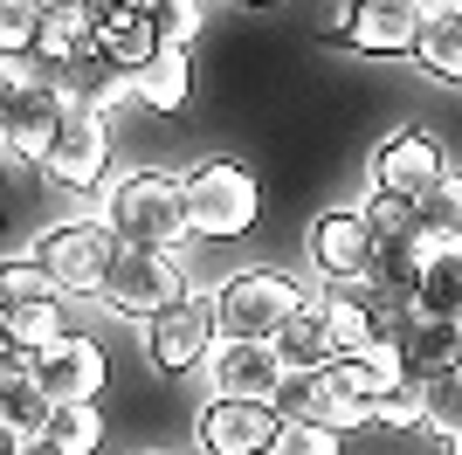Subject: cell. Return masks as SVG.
Listing matches in <instances>:
<instances>
[{
    "instance_id": "10",
    "label": "cell",
    "mask_w": 462,
    "mask_h": 455,
    "mask_svg": "<svg viewBox=\"0 0 462 455\" xmlns=\"http://www.w3.org/2000/svg\"><path fill=\"white\" fill-rule=\"evenodd\" d=\"M214 345H221L214 297H187V303H173L166 318L145 324V352H152L159 373H193V366H208Z\"/></svg>"
},
{
    "instance_id": "18",
    "label": "cell",
    "mask_w": 462,
    "mask_h": 455,
    "mask_svg": "<svg viewBox=\"0 0 462 455\" xmlns=\"http://www.w3.org/2000/svg\"><path fill=\"white\" fill-rule=\"evenodd\" d=\"M448 373H462V324H448V318H421V331L407 339V379H448Z\"/></svg>"
},
{
    "instance_id": "32",
    "label": "cell",
    "mask_w": 462,
    "mask_h": 455,
    "mask_svg": "<svg viewBox=\"0 0 462 455\" xmlns=\"http://www.w3.org/2000/svg\"><path fill=\"white\" fill-rule=\"evenodd\" d=\"M338 428H318V421H283V435H276L270 455H338Z\"/></svg>"
},
{
    "instance_id": "4",
    "label": "cell",
    "mask_w": 462,
    "mask_h": 455,
    "mask_svg": "<svg viewBox=\"0 0 462 455\" xmlns=\"http://www.w3.org/2000/svg\"><path fill=\"white\" fill-rule=\"evenodd\" d=\"M35 255L49 263V276L62 283V297H90V290L104 297L125 242L111 235V221H62V228H49L35 242Z\"/></svg>"
},
{
    "instance_id": "12",
    "label": "cell",
    "mask_w": 462,
    "mask_h": 455,
    "mask_svg": "<svg viewBox=\"0 0 462 455\" xmlns=\"http://www.w3.org/2000/svg\"><path fill=\"white\" fill-rule=\"evenodd\" d=\"M104 159H111V125L97 111H77V104H69L56 145L42 159V180H49V187H69V193H90V187H104Z\"/></svg>"
},
{
    "instance_id": "30",
    "label": "cell",
    "mask_w": 462,
    "mask_h": 455,
    "mask_svg": "<svg viewBox=\"0 0 462 455\" xmlns=\"http://www.w3.org/2000/svg\"><path fill=\"white\" fill-rule=\"evenodd\" d=\"M42 21H49L42 0H0V56H35Z\"/></svg>"
},
{
    "instance_id": "6",
    "label": "cell",
    "mask_w": 462,
    "mask_h": 455,
    "mask_svg": "<svg viewBox=\"0 0 462 455\" xmlns=\"http://www.w3.org/2000/svg\"><path fill=\"white\" fill-rule=\"evenodd\" d=\"M283 435V414L270 400H214L193 414V449L200 455H270Z\"/></svg>"
},
{
    "instance_id": "19",
    "label": "cell",
    "mask_w": 462,
    "mask_h": 455,
    "mask_svg": "<svg viewBox=\"0 0 462 455\" xmlns=\"http://www.w3.org/2000/svg\"><path fill=\"white\" fill-rule=\"evenodd\" d=\"M428 76H442L462 90V7H428V28H421V49H414Z\"/></svg>"
},
{
    "instance_id": "36",
    "label": "cell",
    "mask_w": 462,
    "mask_h": 455,
    "mask_svg": "<svg viewBox=\"0 0 462 455\" xmlns=\"http://www.w3.org/2000/svg\"><path fill=\"white\" fill-rule=\"evenodd\" d=\"M242 7H270V0H242Z\"/></svg>"
},
{
    "instance_id": "35",
    "label": "cell",
    "mask_w": 462,
    "mask_h": 455,
    "mask_svg": "<svg viewBox=\"0 0 462 455\" xmlns=\"http://www.w3.org/2000/svg\"><path fill=\"white\" fill-rule=\"evenodd\" d=\"M14 455H56V449H49V441H35V449H14Z\"/></svg>"
},
{
    "instance_id": "17",
    "label": "cell",
    "mask_w": 462,
    "mask_h": 455,
    "mask_svg": "<svg viewBox=\"0 0 462 455\" xmlns=\"http://www.w3.org/2000/svg\"><path fill=\"white\" fill-rule=\"evenodd\" d=\"M276 359L290 366V379H318L331 359H338V345H331V324H325V311L310 303V311H297V318L276 331Z\"/></svg>"
},
{
    "instance_id": "37",
    "label": "cell",
    "mask_w": 462,
    "mask_h": 455,
    "mask_svg": "<svg viewBox=\"0 0 462 455\" xmlns=\"http://www.w3.org/2000/svg\"><path fill=\"white\" fill-rule=\"evenodd\" d=\"M448 455H462V441H448Z\"/></svg>"
},
{
    "instance_id": "23",
    "label": "cell",
    "mask_w": 462,
    "mask_h": 455,
    "mask_svg": "<svg viewBox=\"0 0 462 455\" xmlns=\"http://www.w3.org/2000/svg\"><path fill=\"white\" fill-rule=\"evenodd\" d=\"M359 297H366V311H373V345L407 352V339L421 331V303L401 297V290H373V283H359Z\"/></svg>"
},
{
    "instance_id": "28",
    "label": "cell",
    "mask_w": 462,
    "mask_h": 455,
    "mask_svg": "<svg viewBox=\"0 0 462 455\" xmlns=\"http://www.w3.org/2000/svg\"><path fill=\"white\" fill-rule=\"evenodd\" d=\"M366 228H373V242H421V214H414V200H401V193H366Z\"/></svg>"
},
{
    "instance_id": "22",
    "label": "cell",
    "mask_w": 462,
    "mask_h": 455,
    "mask_svg": "<svg viewBox=\"0 0 462 455\" xmlns=\"http://www.w3.org/2000/svg\"><path fill=\"white\" fill-rule=\"evenodd\" d=\"M132 90H138V104H152V111H187V97H193V62H187V49H166L152 70H138Z\"/></svg>"
},
{
    "instance_id": "27",
    "label": "cell",
    "mask_w": 462,
    "mask_h": 455,
    "mask_svg": "<svg viewBox=\"0 0 462 455\" xmlns=\"http://www.w3.org/2000/svg\"><path fill=\"white\" fill-rule=\"evenodd\" d=\"M49 449H56V455H97V449H104V407H56V421H49Z\"/></svg>"
},
{
    "instance_id": "5",
    "label": "cell",
    "mask_w": 462,
    "mask_h": 455,
    "mask_svg": "<svg viewBox=\"0 0 462 455\" xmlns=\"http://www.w3.org/2000/svg\"><path fill=\"white\" fill-rule=\"evenodd\" d=\"M187 269L166 255V248H125L111 269V283H104V303H111L117 318H132V324H152L166 318L173 303H187Z\"/></svg>"
},
{
    "instance_id": "13",
    "label": "cell",
    "mask_w": 462,
    "mask_h": 455,
    "mask_svg": "<svg viewBox=\"0 0 462 455\" xmlns=\"http://www.w3.org/2000/svg\"><path fill=\"white\" fill-rule=\"evenodd\" d=\"M62 117H69V97L56 83H35V90L0 97V138H7V159L14 166H42L49 145H56Z\"/></svg>"
},
{
    "instance_id": "9",
    "label": "cell",
    "mask_w": 462,
    "mask_h": 455,
    "mask_svg": "<svg viewBox=\"0 0 462 455\" xmlns=\"http://www.w3.org/2000/svg\"><path fill=\"white\" fill-rule=\"evenodd\" d=\"M366 180H373V193H401V200H421L428 187H442V180H448V159H442V145H435L421 125H407V132H386L380 145H373Z\"/></svg>"
},
{
    "instance_id": "2",
    "label": "cell",
    "mask_w": 462,
    "mask_h": 455,
    "mask_svg": "<svg viewBox=\"0 0 462 455\" xmlns=\"http://www.w3.org/2000/svg\"><path fill=\"white\" fill-rule=\"evenodd\" d=\"M297 311H310V297L283 269H242V276H228L221 297H214L221 339H242V345H276V331H283Z\"/></svg>"
},
{
    "instance_id": "21",
    "label": "cell",
    "mask_w": 462,
    "mask_h": 455,
    "mask_svg": "<svg viewBox=\"0 0 462 455\" xmlns=\"http://www.w3.org/2000/svg\"><path fill=\"white\" fill-rule=\"evenodd\" d=\"M421 318L462 324V242L428 248V276H421Z\"/></svg>"
},
{
    "instance_id": "15",
    "label": "cell",
    "mask_w": 462,
    "mask_h": 455,
    "mask_svg": "<svg viewBox=\"0 0 462 455\" xmlns=\"http://www.w3.org/2000/svg\"><path fill=\"white\" fill-rule=\"evenodd\" d=\"M35 373H42V386H49L56 407H97V400H104V379H111V359H104L97 339L69 331L62 345L35 352Z\"/></svg>"
},
{
    "instance_id": "14",
    "label": "cell",
    "mask_w": 462,
    "mask_h": 455,
    "mask_svg": "<svg viewBox=\"0 0 462 455\" xmlns=\"http://www.w3.org/2000/svg\"><path fill=\"white\" fill-rule=\"evenodd\" d=\"M0 421H7V455L49 441V421H56V400L35 373V352H7L0 359Z\"/></svg>"
},
{
    "instance_id": "1",
    "label": "cell",
    "mask_w": 462,
    "mask_h": 455,
    "mask_svg": "<svg viewBox=\"0 0 462 455\" xmlns=\"http://www.w3.org/2000/svg\"><path fill=\"white\" fill-rule=\"evenodd\" d=\"M97 221H111V235L125 248H166L173 255L180 242L193 235V214H187V180H173V172H125V180H111V193H104V214Z\"/></svg>"
},
{
    "instance_id": "26",
    "label": "cell",
    "mask_w": 462,
    "mask_h": 455,
    "mask_svg": "<svg viewBox=\"0 0 462 455\" xmlns=\"http://www.w3.org/2000/svg\"><path fill=\"white\" fill-rule=\"evenodd\" d=\"M0 303H62V283L42 255H7L0 263Z\"/></svg>"
},
{
    "instance_id": "31",
    "label": "cell",
    "mask_w": 462,
    "mask_h": 455,
    "mask_svg": "<svg viewBox=\"0 0 462 455\" xmlns=\"http://www.w3.org/2000/svg\"><path fill=\"white\" fill-rule=\"evenodd\" d=\"M428 435L462 441V373H448V379H428Z\"/></svg>"
},
{
    "instance_id": "29",
    "label": "cell",
    "mask_w": 462,
    "mask_h": 455,
    "mask_svg": "<svg viewBox=\"0 0 462 455\" xmlns=\"http://www.w3.org/2000/svg\"><path fill=\"white\" fill-rule=\"evenodd\" d=\"M373 428H386V435L428 428V386H421V379H401V386H386L380 407H373Z\"/></svg>"
},
{
    "instance_id": "8",
    "label": "cell",
    "mask_w": 462,
    "mask_h": 455,
    "mask_svg": "<svg viewBox=\"0 0 462 455\" xmlns=\"http://www.w3.org/2000/svg\"><path fill=\"white\" fill-rule=\"evenodd\" d=\"M373 255H380V242H373V228H366L359 208H331V214L310 221V269L331 290H359L373 276Z\"/></svg>"
},
{
    "instance_id": "33",
    "label": "cell",
    "mask_w": 462,
    "mask_h": 455,
    "mask_svg": "<svg viewBox=\"0 0 462 455\" xmlns=\"http://www.w3.org/2000/svg\"><path fill=\"white\" fill-rule=\"evenodd\" d=\"M152 28H159V42H166V49H187L193 28H200V0H166V7L152 14Z\"/></svg>"
},
{
    "instance_id": "16",
    "label": "cell",
    "mask_w": 462,
    "mask_h": 455,
    "mask_svg": "<svg viewBox=\"0 0 462 455\" xmlns=\"http://www.w3.org/2000/svg\"><path fill=\"white\" fill-rule=\"evenodd\" d=\"M97 56L111 62V70L138 76V70H152L159 56H166V42H159V28L145 14H132V7H111V14L97 21Z\"/></svg>"
},
{
    "instance_id": "3",
    "label": "cell",
    "mask_w": 462,
    "mask_h": 455,
    "mask_svg": "<svg viewBox=\"0 0 462 455\" xmlns=\"http://www.w3.org/2000/svg\"><path fill=\"white\" fill-rule=\"evenodd\" d=\"M187 214H193V235L208 242H235L249 235L255 214H263V187L242 159H200L187 172Z\"/></svg>"
},
{
    "instance_id": "24",
    "label": "cell",
    "mask_w": 462,
    "mask_h": 455,
    "mask_svg": "<svg viewBox=\"0 0 462 455\" xmlns=\"http://www.w3.org/2000/svg\"><path fill=\"white\" fill-rule=\"evenodd\" d=\"M318 311H325V324H331L338 359H359V352L373 345V311H366V297H359V290H331Z\"/></svg>"
},
{
    "instance_id": "11",
    "label": "cell",
    "mask_w": 462,
    "mask_h": 455,
    "mask_svg": "<svg viewBox=\"0 0 462 455\" xmlns=\"http://www.w3.org/2000/svg\"><path fill=\"white\" fill-rule=\"evenodd\" d=\"M200 373H208L214 400H270L276 407L283 386H290V366L276 359V345H242V339H221Z\"/></svg>"
},
{
    "instance_id": "34",
    "label": "cell",
    "mask_w": 462,
    "mask_h": 455,
    "mask_svg": "<svg viewBox=\"0 0 462 455\" xmlns=\"http://www.w3.org/2000/svg\"><path fill=\"white\" fill-rule=\"evenodd\" d=\"M42 7H49V14H62V7H83V0H42Z\"/></svg>"
},
{
    "instance_id": "25",
    "label": "cell",
    "mask_w": 462,
    "mask_h": 455,
    "mask_svg": "<svg viewBox=\"0 0 462 455\" xmlns=\"http://www.w3.org/2000/svg\"><path fill=\"white\" fill-rule=\"evenodd\" d=\"M414 214H421V242L428 248L462 242V172H448L442 187H428L421 200H414Z\"/></svg>"
},
{
    "instance_id": "7",
    "label": "cell",
    "mask_w": 462,
    "mask_h": 455,
    "mask_svg": "<svg viewBox=\"0 0 462 455\" xmlns=\"http://www.w3.org/2000/svg\"><path fill=\"white\" fill-rule=\"evenodd\" d=\"M428 28L421 0H346L338 14V42L352 56H414Z\"/></svg>"
},
{
    "instance_id": "20",
    "label": "cell",
    "mask_w": 462,
    "mask_h": 455,
    "mask_svg": "<svg viewBox=\"0 0 462 455\" xmlns=\"http://www.w3.org/2000/svg\"><path fill=\"white\" fill-rule=\"evenodd\" d=\"M0 331H7V352H49L69 339L62 303H0Z\"/></svg>"
}]
</instances>
